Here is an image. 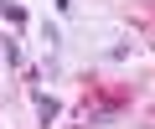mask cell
Wrapping results in <instances>:
<instances>
[{
    "instance_id": "1",
    "label": "cell",
    "mask_w": 155,
    "mask_h": 129,
    "mask_svg": "<svg viewBox=\"0 0 155 129\" xmlns=\"http://www.w3.org/2000/svg\"><path fill=\"white\" fill-rule=\"evenodd\" d=\"M0 16H5L11 26H21V21H26V11H21V5H11V0H0Z\"/></svg>"
},
{
    "instance_id": "2",
    "label": "cell",
    "mask_w": 155,
    "mask_h": 129,
    "mask_svg": "<svg viewBox=\"0 0 155 129\" xmlns=\"http://www.w3.org/2000/svg\"><path fill=\"white\" fill-rule=\"evenodd\" d=\"M36 114H41V119H57V98L41 93V98H36Z\"/></svg>"
}]
</instances>
